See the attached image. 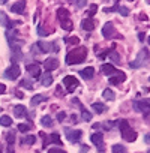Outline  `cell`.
Wrapping results in <instances>:
<instances>
[{
	"mask_svg": "<svg viewBox=\"0 0 150 153\" xmlns=\"http://www.w3.org/2000/svg\"><path fill=\"white\" fill-rule=\"evenodd\" d=\"M144 141H146L147 144H150V134H147V135L144 137Z\"/></svg>",
	"mask_w": 150,
	"mask_h": 153,
	"instance_id": "45",
	"label": "cell"
},
{
	"mask_svg": "<svg viewBox=\"0 0 150 153\" xmlns=\"http://www.w3.org/2000/svg\"><path fill=\"white\" fill-rule=\"evenodd\" d=\"M35 45H36V48L39 50V53H50V51H59V47L56 45V42H53V44H47V42H42V41H39V42H36Z\"/></svg>",
	"mask_w": 150,
	"mask_h": 153,
	"instance_id": "10",
	"label": "cell"
},
{
	"mask_svg": "<svg viewBox=\"0 0 150 153\" xmlns=\"http://www.w3.org/2000/svg\"><path fill=\"white\" fill-rule=\"evenodd\" d=\"M27 72L33 76V78H41V68H39V65H36V63H33V65H27Z\"/></svg>",
	"mask_w": 150,
	"mask_h": 153,
	"instance_id": "17",
	"label": "cell"
},
{
	"mask_svg": "<svg viewBox=\"0 0 150 153\" xmlns=\"http://www.w3.org/2000/svg\"><path fill=\"white\" fill-rule=\"evenodd\" d=\"M11 11L14 14H18V15H23L26 12V2L24 0H18V2H15L11 8Z\"/></svg>",
	"mask_w": 150,
	"mask_h": 153,
	"instance_id": "15",
	"label": "cell"
},
{
	"mask_svg": "<svg viewBox=\"0 0 150 153\" xmlns=\"http://www.w3.org/2000/svg\"><path fill=\"white\" fill-rule=\"evenodd\" d=\"M89 152V146H81V149H80V153H87Z\"/></svg>",
	"mask_w": 150,
	"mask_h": 153,
	"instance_id": "42",
	"label": "cell"
},
{
	"mask_svg": "<svg viewBox=\"0 0 150 153\" xmlns=\"http://www.w3.org/2000/svg\"><path fill=\"white\" fill-rule=\"evenodd\" d=\"M149 44H150V38H149Z\"/></svg>",
	"mask_w": 150,
	"mask_h": 153,
	"instance_id": "51",
	"label": "cell"
},
{
	"mask_svg": "<svg viewBox=\"0 0 150 153\" xmlns=\"http://www.w3.org/2000/svg\"><path fill=\"white\" fill-rule=\"evenodd\" d=\"M30 129H32V125H29V123H20L18 125V131L20 132H27Z\"/></svg>",
	"mask_w": 150,
	"mask_h": 153,
	"instance_id": "32",
	"label": "cell"
},
{
	"mask_svg": "<svg viewBox=\"0 0 150 153\" xmlns=\"http://www.w3.org/2000/svg\"><path fill=\"white\" fill-rule=\"evenodd\" d=\"M65 42L66 44H74V45H78L80 44V39L77 36H69V38H65Z\"/></svg>",
	"mask_w": 150,
	"mask_h": 153,
	"instance_id": "31",
	"label": "cell"
},
{
	"mask_svg": "<svg viewBox=\"0 0 150 153\" xmlns=\"http://www.w3.org/2000/svg\"><path fill=\"white\" fill-rule=\"evenodd\" d=\"M117 123H119V128H120V132H122V137H123L125 141L132 143V141L137 140V132L131 129L128 120H120V122H117Z\"/></svg>",
	"mask_w": 150,
	"mask_h": 153,
	"instance_id": "3",
	"label": "cell"
},
{
	"mask_svg": "<svg viewBox=\"0 0 150 153\" xmlns=\"http://www.w3.org/2000/svg\"><path fill=\"white\" fill-rule=\"evenodd\" d=\"M96 11H98V6H96V5H90V9H89V18H92V17L96 14Z\"/></svg>",
	"mask_w": 150,
	"mask_h": 153,
	"instance_id": "38",
	"label": "cell"
},
{
	"mask_svg": "<svg viewBox=\"0 0 150 153\" xmlns=\"http://www.w3.org/2000/svg\"><path fill=\"white\" fill-rule=\"evenodd\" d=\"M125 80H126V74L119 71L116 75L110 76V84H120V83H123Z\"/></svg>",
	"mask_w": 150,
	"mask_h": 153,
	"instance_id": "18",
	"label": "cell"
},
{
	"mask_svg": "<svg viewBox=\"0 0 150 153\" xmlns=\"http://www.w3.org/2000/svg\"><path fill=\"white\" fill-rule=\"evenodd\" d=\"M102 96H104V99H107V101H114V98H116V95H114V92H113L111 89H105L104 93H102Z\"/></svg>",
	"mask_w": 150,
	"mask_h": 153,
	"instance_id": "27",
	"label": "cell"
},
{
	"mask_svg": "<svg viewBox=\"0 0 150 153\" xmlns=\"http://www.w3.org/2000/svg\"><path fill=\"white\" fill-rule=\"evenodd\" d=\"M90 140H92V143H93L96 147H99L101 152H104V134H102V132H95V134H92Z\"/></svg>",
	"mask_w": 150,
	"mask_h": 153,
	"instance_id": "12",
	"label": "cell"
},
{
	"mask_svg": "<svg viewBox=\"0 0 150 153\" xmlns=\"http://www.w3.org/2000/svg\"><path fill=\"white\" fill-rule=\"evenodd\" d=\"M80 75H81V78H84V80H90V78H93V75H95V68L87 66V68L80 71Z\"/></svg>",
	"mask_w": 150,
	"mask_h": 153,
	"instance_id": "20",
	"label": "cell"
},
{
	"mask_svg": "<svg viewBox=\"0 0 150 153\" xmlns=\"http://www.w3.org/2000/svg\"><path fill=\"white\" fill-rule=\"evenodd\" d=\"M38 35H41V36H47L48 33H47V32H45V30H44L41 26H38Z\"/></svg>",
	"mask_w": 150,
	"mask_h": 153,
	"instance_id": "40",
	"label": "cell"
},
{
	"mask_svg": "<svg viewBox=\"0 0 150 153\" xmlns=\"http://www.w3.org/2000/svg\"><path fill=\"white\" fill-rule=\"evenodd\" d=\"M81 27L84 29V30H87V32H92L93 29H95V21L92 20V18H83V21H81Z\"/></svg>",
	"mask_w": 150,
	"mask_h": 153,
	"instance_id": "23",
	"label": "cell"
},
{
	"mask_svg": "<svg viewBox=\"0 0 150 153\" xmlns=\"http://www.w3.org/2000/svg\"><path fill=\"white\" fill-rule=\"evenodd\" d=\"M50 143H54V144H57V146H62V140H60V135L59 134H51L50 135Z\"/></svg>",
	"mask_w": 150,
	"mask_h": 153,
	"instance_id": "30",
	"label": "cell"
},
{
	"mask_svg": "<svg viewBox=\"0 0 150 153\" xmlns=\"http://www.w3.org/2000/svg\"><path fill=\"white\" fill-rule=\"evenodd\" d=\"M5 92H6V86H5L3 83H0V95L5 93Z\"/></svg>",
	"mask_w": 150,
	"mask_h": 153,
	"instance_id": "43",
	"label": "cell"
},
{
	"mask_svg": "<svg viewBox=\"0 0 150 153\" xmlns=\"http://www.w3.org/2000/svg\"><path fill=\"white\" fill-rule=\"evenodd\" d=\"M117 11H119V14H122L123 17H128V15H129V9H128L126 6H119Z\"/></svg>",
	"mask_w": 150,
	"mask_h": 153,
	"instance_id": "37",
	"label": "cell"
},
{
	"mask_svg": "<svg viewBox=\"0 0 150 153\" xmlns=\"http://www.w3.org/2000/svg\"><path fill=\"white\" fill-rule=\"evenodd\" d=\"M6 140H8V144L12 146L14 141H15V132H14V131H12V132H8V134H6Z\"/></svg>",
	"mask_w": 150,
	"mask_h": 153,
	"instance_id": "35",
	"label": "cell"
},
{
	"mask_svg": "<svg viewBox=\"0 0 150 153\" xmlns=\"http://www.w3.org/2000/svg\"><path fill=\"white\" fill-rule=\"evenodd\" d=\"M128 2H134V0H128Z\"/></svg>",
	"mask_w": 150,
	"mask_h": 153,
	"instance_id": "50",
	"label": "cell"
},
{
	"mask_svg": "<svg viewBox=\"0 0 150 153\" xmlns=\"http://www.w3.org/2000/svg\"><path fill=\"white\" fill-rule=\"evenodd\" d=\"M149 60H150V57H149V51H147V48H143V50L138 53L137 59H135L134 62L129 63V66H131L132 69H137V68H141V66L147 65Z\"/></svg>",
	"mask_w": 150,
	"mask_h": 153,
	"instance_id": "4",
	"label": "cell"
},
{
	"mask_svg": "<svg viewBox=\"0 0 150 153\" xmlns=\"http://www.w3.org/2000/svg\"><path fill=\"white\" fill-rule=\"evenodd\" d=\"M57 20L60 23V27L63 30H72L74 29V23L71 21V15H69V11L65 9V8H60L57 9Z\"/></svg>",
	"mask_w": 150,
	"mask_h": 153,
	"instance_id": "2",
	"label": "cell"
},
{
	"mask_svg": "<svg viewBox=\"0 0 150 153\" xmlns=\"http://www.w3.org/2000/svg\"><path fill=\"white\" fill-rule=\"evenodd\" d=\"M101 71H102V74L104 75H107L108 76V78H110V76H113V75H116L119 71L113 66V65H110V63H105V65H102L101 66Z\"/></svg>",
	"mask_w": 150,
	"mask_h": 153,
	"instance_id": "16",
	"label": "cell"
},
{
	"mask_svg": "<svg viewBox=\"0 0 150 153\" xmlns=\"http://www.w3.org/2000/svg\"><path fill=\"white\" fill-rule=\"evenodd\" d=\"M102 36L105 39H113V38H122L120 35H117V30L114 29V24L111 21H108L107 24H104L102 27Z\"/></svg>",
	"mask_w": 150,
	"mask_h": 153,
	"instance_id": "6",
	"label": "cell"
},
{
	"mask_svg": "<svg viewBox=\"0 0 150 153\" xmlns=\"http://www.w3.org/2000/svg\"><path fill=\"white\" fill-rule=\"evenodd\" d=\"M8 153H14V147L12 146H8Z\"/></svg>",
	"mask_w": 150,
	"mask_h": 153,
	"instance_id": "46",
	"label": "cell"
},
{
	"mask_svg": "<svg viewBox=\"0 0 150 153\" xmlns=\"http://www.w3.org/2000/svg\"><path fill=\"white\" fill-rule=\"evenodd\" d=\"M65 134H66V138L68 141L71 143H78L83 137V132L80 129H71V128H65Z\"/></svg>",
	"mask_w": 150,
	"mask_h": 153,
	"instance_id": "7",
	"label": "cell"
},
{
	"mask_svg": "<svg viewBox=\"0 0 150 153\" xmlns=\"http://www.w3.org/2000/svg\"><path fill=\"white\" fill-rule=\"evenodd\" d=\"M48 153H66L65 150H62L60 147H53V149H50L48 150Z\"/></svg>",
	"mask_w": 150,
	"mask_h": 153,
	"instance_id": "39",
	"label": "cell"
},
{
	"mask_svg": "<svg viewBox=\"0 0 150 153\" xmlns=\"http://www.w3.org/2000/svg\"><path fill=\"white\" fill-rule=\"evenodd\" d=\"M149 80H150V78H149Z\"/></svg>",
	"mask_w": 150,
	"mask_h": 153,
	"instance_id": "53",
	"label": "cell"
},
{
	"mask_svg": "<svg viewBox=\"0 0 150 153\" xmlns=\"http://www.w3.org/2000/svg\"><path fill=\"white\" fill-rule=\"evenodd\" d=\"M0 153H2V146H0Z\"/></svg>",
	"mask_w": 150,
	"mask_h": 153,
	"instance_id": "49",
	"label": "cell"
},
{
	"mask_svg": "<svg viewBox=\"0 0 150 153\" xmlns=\"http://www.w3.org/2000/svg\"><path fill=\"white\" fill-rule=\"evenodd\" d=\"M41 123H42V126H45V128H51V126H53V119H51L50 116H44V117L41 119Z\"/></svg>",
	"mask_w": 150,
	"mask_h": 153,
	"instance_id": "29",
	"label": "cell"
},
{
	"mask_svg": "<svg viewBox=\"0 0 150 153\" xmlns=\"http://www.w3.org/2000/svg\"><path fill=\"white\" fill-rule=\"evenodd\" d=\"M18 23H12L11 20H9V17L5 14V12H2L0 11V26L2 27H6V29H12L14 26H17Z\"/></svg>",
	"mask_w": 150,
	"mask_h": 153,
	"instance_id": "14",
	"label": "cell"
},
{
	"mask_svg": "<svg viewBox=\"0 0 150 153\" xmlns=\"http://www.w3.org/2000/svg\"><path fill=\"white\" fill-rule=\"evenodd\" d=\"M11 50H12V62L15 63V62H18V60H23L24 59V56H23V53H21V48H20V45H14V47H11Z\"/></svg>",
	"mask_w": 150,
	"mask_h": 153,
	"instance_id": "19",
	"label": "cell"
},
{
	"mask_svg": "<svg viewBox=\"0 0 150 153\" xmlns=\"http://www.w3.org/2000/svg\"><path fill=\"white\" fill-rule=\"evenodd\" d=\"M65 117H66V114H65L63 111L57 114V120H59V122H63V120H65Z\"/></svg>",
	"mask_w": 150,
	"mask_h": 153,
	"instance_id": "41",
	"label": "cell"
},
{
	"mask_svg": "<svg viewBox=\"0 0 150 153\" xmlns=\"http://www.w3.org/2000/svg\"><path fill=\"white\" fill-rule=\"evenodd\" d=\"M21 143L23 144H27V146H32V144L36 143V137L35 135H26V137H23Z\"/></svg>",
	"mask_w": 150,
	"mask_h": 153,
	"instance_id": "26",
	"label": "cell"
},
{
	"mask_svg": "<svg viewBox=\"0 0 150 153\" xmlns=\"http://www.w3.org/2000/svg\"><path fill=\"white\" fill-rule=\"evenodd\" d=\"M44 68L47 69V72H51V71H54V69L59 68V60L56 57H48L44 62Z\"/></svg>",
	"mask_w": 150,
	"mask_h": 153,
	"instance_id": "13",
	"label": "cell"
},
{
	"mask_svg": "<svg viewBox=\"0 0 150 153\" xmlns=\"http://www.w3.org/2000/svg\"><path fill=\"white\" fill-rule=\"evenodd\" d=\"M20 74H21V69H20V66L17 65V63H12L6 71H5V76L8 80H17L18 76H20Z\"/></svg>",
	"mask_w": 150,
	"mask_h": 153,
	"instance_id": "8",
	"label": "cell"
},
{
	"mask_svg": "<svg viewBox=\"0 0 150 153\" xmlns=\"http://www.w3.org/2000/svg\"><path fill=\"white\" fill-rule=\"evenodd\" d=\"M0 125L5 126V128H8V126L12 125V119H11L9 116H2V117H0Z\"/></svg>",
	"mask_w": 150,
	"mask_h": 153,
	"instance_id": "28",
	"label": "cell"
},
{
	"mask_svg": "<svg viewBox=\"0 0 150 153\" xmlns=\"http://www.w3.org/2000/svg\"><path fill=\"white\" fill-rule=\"evenodd\" d=\"M149 153H150V152H149Z\"/></svg>",
	"mask_w": 150,
	"mask_h": 153,
	"instance_id": "54",
	"label": "cell"
},
{
	"mask_svg": "<svg viewBox=\"0 0 150 153\" xmlns=\"http://www.w3.org/2000/svg\"><path fill=\"white\" fill-rule=\"evenodd\" d=\"M14 116L18 117V119H23V117H27V110L24 105H15L14 107Z\"/></svg>",
	"mask_w": 150,
	"mask_h": 153,
	"instance_id": "21",
	"label": "cell"
},
{
	"mask_svg": "<svg viewBox=\"0 0 150 153\" xmlns=\"http://www.w3.org/2000/svg\"><path fill=\"white\" fill-rule=\"evenodd\" d=\"M56 95H57V96H63V95H65V93L62 92V89H60V86L57 87V90H56Z\"/></svg>",
	"mask_w": 150,
	"mask_h": 153,
	"instance_id": "44",
	"label": "cell"
},
{
	"mask_svg": "<svg viewBox=\"0 0 150 153\" xmlns=\"http://www.w3.org/2000/svg\"><path fill=\"white\" fill-rule=\"evenodd\" d=\"M87 59V48L86 47H77L66 54V63L68 65H80Z\"/></svg>",
	"mask_w": 150,
	"mask_h": 153,
	"instance_id": "1",
	"label": "cell"
},
{
	"mask_svg": "<svg viewBox=\"0 0 150 153\" xmlns=\"http://www.w3.org/2000/svg\"><path fill=\"white\" fill-rule=\"evenodd\" d=\"M20 87H26V89H29V90L33 89V86H32V83H30L29 80H21V81H20Z\"/></svg>",
	"mask_w": 150,
	"mask_h": 153,
	"instance_id": "36",
	"label": "cell"
},
{
	"mask_svg": "<svg viewBox=\"0 0 150 153\" xmlns=\"http://www.w3.org/2000/svg\"><path fill=\"white\" fill-rule=\"evenodd\" d=\"M41 83L44 87H48L53 84V75L51 72H45V74H41Z\"/></svg>",
	"mask_w": 150,
	"mask_h": 153,
	"instance_id": "22",
	"label": "cell"
},
{
	"mask_svg": "<svg viewBox=\"0 0 150 153\" xmlns=\"http://www.w3.org/2000/svg\"><path fill=\"white\" fill-rule=\"evenodd\" d=\"M44 101H47V96H44V95H36V96H33V98L30 99V105H32V107H36V105H39V104L44 102Z\"/></svg>",
	"mask_w": 150,
	"mask_h": 153,
	"instance_id": "24",
	"label": "cell"
},
{
	"mask_svg": "<svg viewBox=\"0 0 150 153\" xmlns=\"http://www.w3.org/2000/svg\"><path fill=\"white\" fill-rule=\"evenodd\" d=\"M110 2H113L114 5H117V0H110Z\"/></svg>",
	"mask_w": 150,
	"mask_h": 153,
	"instance_id": "48",
	"label": "cell"
},
{
	"mask_svg": "<svg viewBox=\"0 0 150 153\" xmlns=\"http://www.w3.org/2000/svg\"><path fill=\"white\" fill-rule=\"evenodd\" d=\"M111 150H113V153H125L126 152V149L123 146H120V144H114Z\"/></svg>",
	"mask_w": 150,
	"mask_h": 153,
	"instance_id": "33",
	"label": "cell"
},
{
	"mask_svg": "<svg viewBox=\"0 0 150 153\" xmlns=\"http://www.w3.org/2000/svg\"><path fill=\"white\" fill-rule=\"evenodd\" d=\"M92 108H93L98 114H102V113L107 111V107H105L104 104H101V102H93V104H92Z\"/></svg>",
	"mask_w": 150,
	"mask_h": 153,
	"instance_id": "25",
	"label": "cell"
},
{
	"mask_svg": "<svg viewBox=\"0 0 150 153\" xmlns=\"http://www.w3.org/2000/svg\"><path fill=\"white\" fill-rule=\"evenodd\" d=\"M6 2H8V0H0V5H5Z\"/></svg>",
	"mask_w": 150,
	"mask_h": 153,
	"instance_id": "47",
	"label": "cell"
},
{
	"mask_svg": "<svg viewBox=\"0 0 150 153\" xmlns=\"http://www.w3.org/2000/svg\"><path fill=\"white\" fill-rule=\"evenodd\" d=\"M6 38H8V41H9V45L11 47H14V45H20L21 42H23V39L18 36V32L17 30H8V33H6Z\"/></svg>",
	"mask_w": 150,
	"mask_h": 153,
	"instance_id": "11",
	"label": "cell"
},
{
	"mask_svg": "<svg viewBox=\"0 0 150 153\" xmlns=\"http://www.w3.org/2000/svg\"><path fill=\"white\" fill-rule=\"evenodd\" d=\"M147 2H149V3H150V0H147Z\"/></svg>",
	"mask_w": 150,
	"mask_h": 153,
	"instance_id": "52",
	"label": "cell"
},
{
	"mask_svg": "<svg viewBox=\"0 0 150 153\" xmlns=\"http://www.w3.org/2000/svg\"><path fill=\"white\" fill-rule=\"evenodd\" d=\"M63 84H65L66 90H68L69 93H72L75 89L78 87V80L75 78V76H72V75H66L65 78H63Z\"/></svg>",
	"mask_w": 150,
	"mask_h": 153,
	"instance_id": "9",
	"label": "cell"
},
{
	"mask_svg": "<svg viewBox=\"0 0 150 153\" xmlns=\"http://www.w3.org/2000/svg\"><path fill=\"white\" fill-rule=\"evenodd\" d=\"M132 107H134V110H135V111L143 113L144 116H149V114H150V101H149V99L134 101V102H132Z\"/></svg>",
	"mask_w": 150,
	"mask_h": 153,
	"instance_id": "5",
	"label": "cell"
},
{
	"mask_svg": "<svg viewBox=\"0 0 150 153\" xmlns=\"http://www.w3.org/2000/svg\"><path fill=\"white\" fill-rule=\"evenodd\" d=\"M108 57H110V59H111V60H113L114 63H120V57H119V54H117V53H116L114 50H113V51H111V53L108 54Z\"/></svg>",
	"mask_w": 150,
	"mask_h": 153,
	"instance_id": "34",
	"label": "cell"
}]
</instances>
